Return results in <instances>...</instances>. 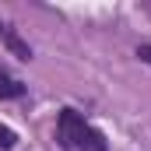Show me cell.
I'll return each instance as SVG.
<instances>
[{
	"label": "cell",
	"mask_w": 151,
	"mask_h": 151,
	"mask_svg": "<svg viewBox=\"0 0 151 151\" xmlns=\"http://www.w3.org/2000/svg\"><path fill=\"white\" fill-rule=\"evenodd\" d=\"M81 127H84V116H77L74 109H63V113H60V119H56V141H60L63 148H74Z\"/></svg>",
	"instance_id": "6da1fadb"
},
{
	"label": "cell",
	"mask_w": 151,
	"mask_h": 151,
	"mask_svg": "<svg viewBox=\"0 0 151 151\" xmlns=\"http://www.w3.org/2000/svg\"><path fill=\"white\" fill-rule=\"evenodd\" d=\"M0 95H4V99H18V95H25V84L14 81L4 67H0Z\"/></svg>",
	"instance_id": "277c9868"
},
{
	"label": "cell",
	"mask_w": 151,
	"mask_h": 151,
	"mask_svg": "<svg viewBox=\"0 0 151 151\" xmlns=\"http://www.w3.org/2000/svg\"><path fill=\"white\" fill-rule=\"evenodd\" d=\"M74 151H106V141H102V134H99L91 123H84V127H81V134H77Z\"/></svg>",
	"instance_id": "3957f363"
},
{
	"label": "cell",
	"mask_w": 151,
	"mask_h": 151,
	"mask_svg": "<svg viewBox=\"0 0 151 151\" xmlns=\"http://www.w3.org/2000/svg\"><path fill=\"white\" fill-rule=\"evenodd\" d=\"M14 144H18V137H14V130H11V127H0V148H4V151H11Z\"/></svg>",
	"instance_id": "5b68a950"
},
{
	"label": "cell",
	"mask_w": 151,
	"mask_h": 151,
	"mask_svg": "<svg viewBox=\"0 0 151 151\" xmlns=\"http://www.w3.org/2000/svg\"><path fill=\"white\" fill-rule=\"evenodd\" d=\"M0 39H4V46L18 56V60H32V46L25 42V39L18 35V28L14 25H7V21H0Z\"/></svg>",
	"instance_id": "7a4b0ae2"
},
{
	"label": "cell",
	"mask_w": 151,
	"mask_h": 151,
	"mask_svg": "<svg viewBox=\"0 0 151 151\" xmlns=\"http://www.w3.org/2000/svg\"><path fill=\"white\" fill-rule=\"evenodd\" d=\"M137 56H141V60L151 67V46H137Z\"/></svg>",
	"instance_id": "8992f818"
}]
</instances>
